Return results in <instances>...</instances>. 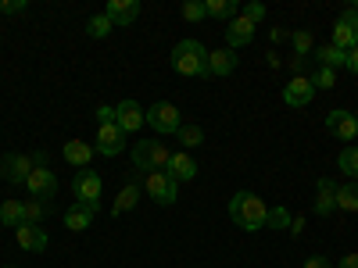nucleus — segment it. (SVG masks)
I'll use <instances>...</instances> for the list:
<instances>
[{"label":"nucleus","instance_id":"41","mask_svg":"<svg viewBox=\"0 0 358 268\" xmlns=\"http://www.w3.org/2000/svg\"><path fill=\"white\" fill-rule=\"evenodd\" d=\"M337 268H358V254H344Z\"/></svg>","mask_w":358,"mask_h":268},{"label":"nucleus","instance_id":"32","mask_svg":"<svg viewBox=\"0 0 358 268\" xmlns=\"http://www.w3.org/2000/svg\"><path fill=\"white\" fill-rule=\"evenodd\" d=\"M43 215H47L43 200H25V222H29V225H40V222H43Z\"/></svg>","mask_w":358,"mask_h":268},{"label":"nucleus","instance_id":"34","mask_svg":"<svg viewBox=\"0 0 358 268\" xmlns=\"http://www.w3.org/2000/svg\"><path fill=\"white\" fill-rule=\"evenodd\" d=\"M265 229H290V215L283 207H268V225Z\"/></svg>","mask_w":358,"mask_h":268},{"label":"nucleus","instance_id":"20","mask_svg":"<svg viewBox=\"0 0 358 268\" xmlns=\"http://www.w3.org/2000/svg\"><path fill=\"white\" fill-rule=\"evenodd\" d=\"M233 68H236V50H229V47H222V50H208V75L226 79Z\"/></svg>","mask_w":358,"mask_h":268},{"label":"nucleus","instance_id":"18","mask_svg":"<svg viewBox=\"0 0 358 268\" xmlns=\"http://www.w3.org/2000/svg\"><path fill=\"white\" fill-rule=\"evenodd\" d=\"M337 211V183L334 179H319L315 183V215H334Z\"/></svg>","mask_w":358,"mask_h":268},{"label":"nucleus","instance_id":"21","mask_svg":"<svg viewBox=\"0 0 358 268\" xmlns=\"http://www.w3.org/2000/svg\"><path fill=\"white\" fill-rule=\"evenodd\" d=\"M65 161L69 165H76L79 172L94 161V143H86V140H69L65 143Z\"/></svg>","mask_w":358,"mask_h":268},{"label":"nucleus","instance_id":"10","mask_svg":"<svg viewBox=\"0 0 358 268\" xmlns=\"http://www.w3.org/2000/svg\"><path fill=\"white\" fill-rule=\"evenodd\" d=\"M312 97H315V86H312L308 75H294L283 86V104L287 107H305V104H312Z\"/></svg>","mask_w":358,"mask_h":268},{"label":"nucleus","instance_id":"13","mask_svg":"<svg viewBox=\"0 0 358 268\" xmlns=\"http://www.w3.org/2000/svg\"><path fill=\"white\" fill-rule=\"evenodd\" d=\"M255 22H248L244 15H236V18H229L226 22V47L229 50H241V47H248L251 40H255Z\"/></svg>","mask_w":358,"mask_h":268},{"label":"nucleus","instance_id":"15","mask_svg":"<svg viewBox=\"0 0 358 268\" xmlns=\"http://www.w3.org/2000/svg\"><path fill=\"white\" fill-rule=\"evenodd\" d=\"M104 15L111 18L115 29H126V25H133L140 18V0H108Z\"/></svg>","mask_w":358,"mask_h":268},{"label":"nucleus","instance_id":"22","mask_svg":"<svg viewBox=\"0 0 358 268\" xmlns=\"http://www.w3.org/2000/svg\"><path fill=\"white\" fill-rule=\"evenodd\" d=\"M140 183L133 179V183H126L122 190H118V197H115V204H111V215H126V211H133V207L140 204Z\"/></svg>","mask_w":358,"mask_h":268},{"label":"nucleus","instance_id":"39","mask_svg":"<svg viewBox=\"0 0 358 268\" xmlns=\"http://www.w3.org/2000/svg\"><path fill=\"white\" fill-rule=\"evenodd\" d=\"M344 68H348L351 75H358V47H355V50H348V65H344Z\"/></svg>","mask_w":358,"mask_h":268},{"label":"nucleus","instance_id":"14","mask_svg":"<svg viewBox=\"0 0 358 268\" xmlns=\"http://www.w3.org/2000/svg\"><path fill=\"white\" fill-rule=\"evenodd\" d=\"M326 133L337 136V140H355L358 136V122H355V114L344 111V107H334L330 114H326Z\"/></svg>","mask_w":358,"mask_h":268},{"label":"nucleus","instance_id":"5","mask_svg":"<svg viewBox=\"0 0 358 268\" xmlns=\"http://www.w3.org/2000/svg\"><path fill=\"white\" fill-rule=\"evenodd\" d=\"M147 122H151V129L158 136H176L179 126H183V122H179V107L169 104V100H158V104L147 107Z\"/></svg>","mask_w":358,"mask_h":268},{"label":"nucleus","instance_id":"36","mask_svg":"<svg viewBox=\"0 0 358 268\" xmlns=\"http://www.w3.org/2000/svg\"><path fill=\"white\" fill-rule=\"evenodd\" d=\"M25 8V0H0V15H22Z\"/></svg>","mask_w":358,"mask_h":268},{"label":"nucleus","instance_id":"19","mask_svg":"<svg viewBox=\"0 0 358 268\" xmlns=\"http://www.w3.org/2000/svg\"><path fill=\"white\" fill-rule=\"evenodd\" d=\"M165 172L176 179V183H190V179L197 175V161H194L187 151H179V154H172V158H169Z\"/></svg>","mask_w":358,"mask_h":268},{"label":"nucleus","instance_id":"9","mask_svg":"<svg viewBox=\"0 0 358 268\" xmlns=\"http://www.w3.org/2000/svg\"><path fill=\"white\" fill-rule=\"evenodd\" d=\"M101 190H104V183H101V175L97 172H76V179H72V193H76V200H83V204H101Z\"/></svg>","mask_w":358,"mask_h":268},{"label":"nucleus","instance_id":"28","mask_svg":"<svg viewBox=\"0 0 358 268\" xmlns=\"http://www.w3.org/2000/svg\"><path fill=\"white\" fill-rule=\"evenodd\" d=\"M176 136H179V143H183L187 151H194V147H201V143H204V129H201V126H194V122H190V126H179V133H176Z\"/></svg>","mask_w":358,"mask_h":268},{"label":"nucleus","instance_id":"27","mask_svg":"<svg viewBox=\"0 0 358 268\" xmlns=\"http://www.w3.org/2000/svg\"><path fill=\"white\" fill-rule=\"evenodd\" d=\"M337 168H341L348 179H355V183H358V147H348V151H341Z\"/></svg>","mask_w":358,"mask_h":268},{"label":"nucleus","instance_id":"44","mask_svg":"<svg viewBox=\"0 0 358 268\" xmlns=\"http://www.w3.org/2000/svg\"><path fill=\"white\" fill-rule=\"evenodd\" d=\"M355 122H358V114H355Z\"/></svg>","mask_w":358,"mask_h":268},{"label":"nucleus","instance_id":"8","mask_svg":"<svg viewBox=\"0 0 358 268\" xmlns=\"http://www.w3.org/2000/svg\"><path fill=\"white\" fill-rule=\"evenodd\" d=\"M115 126L122 129L126 136L136 133L140 126H147V107H140L136 100H118L115 104Z\"/></svg>","mask_w":358,"mask_h":268},{"label":"nucleus","instance_id":"23","mask_svg":"<svg viewBox=\"0 0 358 268\" xmlns=\"http://www.w3.org/2000/svg\"><path fill=\"white\" fill-rule=\"evenodd\" d=\"M312 54H315L319 68H334V72H337L341 65H348V54H344V50H337L334 43H322V47H315Z\"/></svg>","mask_w":358,"mask_h":268},{"label":"nucleus","instance_id":"12","mask_svg":"<svg viewBox=\"0 0 358 268\" xmlns=\"http://www.w3.org/2000/svg\"><path fill=\"white\" fill-rule=\"evenodd\" d=\"M122 147H126V133L118 129V126H101L97 129V140H94V151L97 154L118 158V154H122Z\"/></svg>","mask_w":358,"mask_h":268},{"label":"nucleus","instance_id":"37","mask_svg":"<svg viewBox=\"0 0 358 268\" xmlns=\"http://www.w3.org/2000/svg\"><path fill=\"white\" fill-rule=\"evenodd\" d=\"M94 114H97V126H115V107L101 104V107H97Z\"/></svg>","mask_w":358,"mask_h":268},{"label":"nucleus","instance_id":"35","mask_svg":"<svg viewBox=\"0 0 358 268\" xmlns=\"http://www.w3.org/2000/svg\"><path fill=\"white\" fill-rule=\"evenodd\" d=\"M241 15H244L248 22H255V25H258V22L265 18V4H262V0H251V4H244V8H241Z\"/></svg>","mask_w":358,"mask_h":268},{"label":"nucleus","instance_id":"43","mask_svg":"<svg viewBox=\"0 0 358 268\" xmlns=\"http://www.w3.org/2000/svg\"><path fill=\"white\" fill-rule=\"evenodd\" d=\"M4 268H15V265H4Z\"/></svg>","mask_w":358,"mask_h":268},{"label":"nucleus","instance_id":"38","mask_svg":"<svg viewBox=\"0 0 358 268\" xmlns=\"http://www.w3.org/2000/svg\"><path fill=\"white\" fill-rule=\"evenodd\" d=\"M305 268H330V261L322 254H312V258H305Z\"/></svg>","mask_w":358,"mask_h":268},{"label":"nucleus","instance_id":"3","mask_svg":"<svg viewBox=\"0 0 358 268\" xmlns=\"http://www.w3.org/2000/svg\"><path fill=\"white\" fill-rule=\"evenodd\" d=\"M169 158H172V151L162 143V140H136L133 143V168L136 172H165V165H169Z\"/></svg>","mask_w":358,"mask_h":268},{"label":"nucleus","instance_id":"30","mask_svg":"<svg viewBox=\"0 0 358 268\" xmlns=\"http://www.w3.org/2000/svg\"><path fill=\"white\" fill-rule=\"evenodd\" d=\"M290 43H294V54H297V57H308V54L315 50V43H312V33H308V29H294Z\"/></svg>","mask_w":358,"mask_h":268},{"label":"nucleus","instance_id":"17","mask_svg":"<svg viewBox=\"0 0 358 268\" xmlns=\"http://www.w3.org/2000/svg\"><path fill=\"white\" fill-rule=\"evenodd\" d=\"M97 211H101V204H83V200H76L69 211H65V225H69L72 232H83V229H90V222L97 218Z\"/></svg>","mask_w":358,"mask_h":268},{"label":"nucleus","instance_id":"24","mask_svg":"<svg viewBox=\"0 0 358 268\" xmlns=\"http://www.w3.org/2000/svg\"><path fill=\"white\" fill-rule=\"evenodd\" d=\"M204 8H208V18H219V22H229V18L241 15L236 0H204Z\"/></svg>","mask_w":358,"mask_h":268},{"label":"nucleus","instance_id":"1","mask_svg":"<svg viewBox=\"0 0 358 268\" xmlns=\"http://www.w3.org/2000/svg\"><path fill=\"white\" fill-rule=\"evenodd\" d=\"M229 218L236 222V229H244V232H258L268 225V204L251 193V190H241V193H233L229 200Z\"/></svg>","mask_w":358,"mask_h":268},{"label":"nucleus","instance_id":"31","mask_svg":"<svg viewBox=\"0 0 358 268\" xmlns=\"http://www.w3.org/2000/svg\"><path fill=\"white\" fill-rule=\"evenodd\" d=\"M308 79H312V86H315V94H319V89H334V86H337V72H334V68H315Z\"/></svg>","mask_w":358,"mask_h":268},{"label":"nucleus","instance_id":"7","mask_svg":"<svg viewBox=\"0 0 358 268\" xmlns=\"http://www.w3.org/2000/svg\"><path fill=\"white\" fill-rule=\"evenodd\" d=\"M33 168H36V161L29 154H4L0 158V179H8L11 186H25Z\"/></svg>","mask_w":358,"mask_h":268},{"label":"nucleus","instance_id":"40","mask_svg":"<svg viewBox=\"0 0 358 268\" xmlns=\"http://www.w3.org/2000/svg\"><path fill=\"white\" fill-rule=\"evenodd\" d=\"M290 72H294V75H301V72H305V57H297V54H294V57H290Z\"/></svg>","mask_w":358,"mask_h":268},{"label":"nucleus","instance_id":"2","mask_svg":"<svg viewBox=\"0 0 358 268\" xmlns=\"http://www.w3.org/2000/svg\"><path fill=\"white\" fill-rule=\"evenodd\" d=\"M172 72L187 79H204L208 75V50L197 40H179L172 47Z\"/></svg>","mask_w":358,"mask_h":268},{"label":"nucleus","instance_id":"11","mask_svg":"<svg viewBox=\"0 0 358 268\" xmlns=\"http://www.w3.org/2000/svg\"><path fill=\"white\" fill-rule=\"evenodd\" d=\"M25 190L33 193V200H54V197H57V175H54L50 168H33Z\"/></svg>","mask_w":358,"mask_h":268},{"label":"nucleus","instance_id":"33","mask_svg":"<svg viewBox=\"0 0 358 268\" xmlns=\"http://www.w3.org/2000/svg\"><path fill=\"white\" fill-rule=\"evenodd\" d=\"M183 18H187V22H201V18H208L204 0H187V4H183Z\"/></svg>","mask_w":358,"mask_h":268},{"label":"nucleus","instance_id":"25","mask_svg":"<svg viewBox=\"0 0 358 268\" xmlns=\"http://www.w3.org/2000/svg\"><path fill=\"white\" fill-rule=\"evenodd\" d=\"M0 222L8 229H18L25 222V200H4L0 204Z\"/></svg>","mask_w":358,"mask_h":268},{"label":"nucleus","instance_id":"6","mask_svg":"<svg viewBox=\"0 0 358 268\" xmlns=\"http://www.w3.org/2000/svg\"><path fill=\"white\" fill-rule=\"evenodd\" d=\"M143 193L151 197V200H158L162 207H169L179 197V183H176L169 172H151V175H147V183H143Z\"/></svg>","mask_w":358,"mask_h":268},{"label":"nucleus","instance_id":"26","mask_svg":"<svg viewBox=\"0 0 358 268\" xmlns=\"http://www.w3.org/2000/svg\"><path fill=\"white\" fill-rule=\"evenodd\" d=\"M337 211H358V183L355 179L337 186Z\"/></svg>","mask_w":358,"mask_h":268},{"label":"nucleus","instance_id":"29","mask_svg":"<svg viewBox=\"0 0 358 268\" xmlns=\"http://www.w3.org/2000/svg\"><path fill=\"white\" fill-rule=\"evenodd\" d=\"M111 29H115V25H111V18H108L104 11H101V15H94V18L86 22V33L94 36V40H104V36L111 33Z\"/></svg>","mask_w":358,"mask_h":268},{"label":"nucleus","instance_id":"4","mask_svg":"<svg viewBox=\"0 0 358 268\" xmlns=\"http://www.w3.org/2000/svg\"><path fill=\"white\" fill-rule=\"evenodd\" d=\"M330 43H334L337 50H344V54L358 47V8H344V11H341L334 33H330Z\"/></svg>","mask_w":358,"mask_h":268},{"label":"nucleus","instance_id":"16","mask_svg":"<svg viewBox=\"0 0 358 268\" xmlns=\"http://www.w3.org/2000/svg\"><path fill=\"white\" fill-rule=\"evenodd\" d=\"M15 240H18V247L22 251H29V254H43L47 251V232L40 229V225H29V222H22L18 229H15Z\"/></svg>","mask_w":358,"mask_h":268},{"label":"nucleus","instance_id":"42","mask_svg":"<svg viewBox=\"0 0 358 268\" xmlns=\"http://www.w3.org/2000/svg\"><path fill=\"white\" fill-rule=\"evenodd\" d=\"M301 229H305V218H301V215H294V218H290V232L297 236V232H301Z\"/></svg>","mask_w":358,"mask_h":268}]
</instances>
